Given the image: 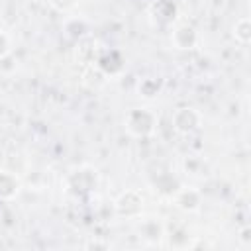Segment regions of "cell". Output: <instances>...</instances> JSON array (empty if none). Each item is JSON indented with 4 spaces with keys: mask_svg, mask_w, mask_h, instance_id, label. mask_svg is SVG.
<instances>
[{
    "mask_svg": "<svg viewBox=\"0 0 251 251\" xmlns=\"http://www.w3.org/2000/svg\"><path fill=\"white\" fill-rule=\"evenodd\" d=\"M202 204V196L196 188H176L175 190V206L182 212H196Z\"/></svg>",
    "mask_w": 251,
    "mask_h": 251,
    "instance_id": "8",
    "label": "cell"
},
{
    "mask_svg": "<svg viewBox=\"0 0 251 251\" xmlns=\"http://www.w3.org/2000/svg\"><path fill=\"white\" fill-rule=\"evenodd\" d=\"M137 233H139V239H143L145 243L157 245L163 239V235H165V227H163V224H161L159 218L147 216V218H139Z\"/></svg>",
    "mask_w": 251,
    "mask_h": 251,
    "instance_id": "6",
    "label": "cell"
},
{
    "mask_svg": "<svg viewBox=\"0 0 251 251\" xmlns=\"http://www.w3.org/2000/svg\"><path fill=\"white\" fill-rule=\"evenodd\" d=\"M20 188H22V182L16 176V173H12L8 169H0V200H4V202L14 200L18 196Z\"/></svg>",
    "mask_w": 251,
    "mask_h": 251,
    "instance_id": "9",
    "label": "cell"
},
{
    "mask_svg": "<svg viewBox=\"0 0 251 251\" xmlns=\"http://www.w3.org/2000/svg\"><path fill=\"white\" fill-rule=\"evenodd\" d=\"M124 126L133 137H149L157 127V114L149 108H133L126 114Z\"/></svg>",
    "mask_w": 251,
    "mask_h": 251,
    "instance_id": "1",
    "label": "cell"
},
{
    "mask_svg": "<svg viewBox=\"0 0 251 251\" xmlns=\"http://www.w3.org/2000/svg\"><path fill=\"white\" fill-rule=\"evenodd\" d=\"M161 88H163V82H161L159 78H155V76H145V78H141L139 84H137V92H139L143 98H153V96H157V94L161 92Z\"/></svg>",
    "mask_w": 251,
    "mask_h": 251,
    "instance_id": "11",
    "label": "cell"
},
{
    "mask_svg": "<svg viewBox=\"0 0 251 251\" xmlns=\"http://www.w3.org/2000/svg\"><path fill=\"white\" fill-rule=\"evenodd\" d=\"M171 43L175 45V49L190 51V49H194L198 45V31L190 24H178V25L173 27Z\"/></svg>",
    "mask_w": 251,
    "mask_h": 251,
    "instance_id": "7",
    "label": "cell"
},
{
    "mask_svg": "<svg viewBox=\"0 0 251 251\" xmlns=\"http://www.w3.org/2000/svg\"><path fill=\"white\" fill-rule=\"evenodd\" d=\"M151 12L155 18H159L163 24H169L173 22L175 14H176V6L173 0H157L153 6H151Z\"/></svg>",
    "mask_w": 251,
    "mask_h": 251,
    "instance_id": "10",
    "label": "cell"
},
{
    "mask_svg": "<svg viewBox=\"0 0 251 251\" xmlns=\"http://www.w3.org/2000/svg\"><path fill=\"white\" fill-rule=\"evenodd\" d=\"M10 51H12V39L6 31L0 29V61L6 59L10 55Z\"/></svg>",
    "mask_w": 251,
    "mask_h": 251,
    "instance_id": "14",
    "label": "cell"
},
{
    "mask_svg": "<svg viewBox=\"0 0 251 251\" xmlns=\"http://www.w3.org/2000/svg\"><path fill=\"white\" fill-rule=\"evenodd\" d=\"M67 180H69V186L75 192L84 194V192H90L92 188H96V184H98V173L92 167H80V169L73 171Z\"/></svg>",
    "mask_w": 251,
    "mask_h": 251,
    "instance_id": "5",
    "label": "cell"
},
{
    "mask_svg": "<svg viewBox=\"0 0 251 251\" xmlns=\"http://www.w3.org/2000/svg\"><path fill=\"white\" fill-rule=\"evenodd\" d=\"M94 65L106 75V76H114L120 75L124 71V57L118 49H98L96 57H94Z\"/></svg>",
    "mask_w": 251,
    "mask_h": 251,
    "instance_id": "4",
    "label": "cell"
},
{
    "mask_svg": "<svg viewBox=\"0 0 251 251\" xmlns=\"http://www.w3.org/2000/svg\"><path fill=\"white\" fill-rule=\"evenodd\" d=\"M114 210L120 218H139L143 212V196L139 190L129 188L124 190L116 202H114Z\"/></svg>",
    "mask_w": 251,
    "mask_h": 251,
    "instance_id": "3",
    "label": "cell"
},
{
    "mask_svg": "<svg viewBox=\"0 0 251 251\" xmlns=\"http://www.w3.org/2000/svg\"><path fill=\"white\" fill-rule=\"evenodd\" d=\"M233 37H235L239 43H243V45L249 43V39H251V20H249L247 16L239 18V20L233 24Z\"/></svg>",
    "mask_w": 251,
    "mask_h": 251,
    "instance_id": "12",
    "label": "cell"
},
{
    "mask_svg": "<svg viewBox=\"0 0 251 251\" xmlns=\"http://www.w3.org/2000/svg\"><path fill=\"white\" fill-rule=\"evenodd\" d=\"M171 124H173V129L180 135H190L194 131L200 129V124H202V114L192 108V106H182V108H176L175 114L171 116Z\"/></svg>",
    "mask_w": 251,
    "mask_h": 251,
    "instance_id": "2",
    "label": "cell"
},
{
    "mask_svg": "<svg viewBox=\"0 0 251 251\" xmlns=\"http://www.w3.org/2000/svg\"><path fill=\"white\" fill-rule=\"evenodd\" d=\"M49 6L57 12H71L73 8H76L78 0H47Z\"/></svg>",
    "mask_w": 251,
    "mask_h": 251,
    "instance_id": "13",
    "label": "cell"
}]
</instances>
